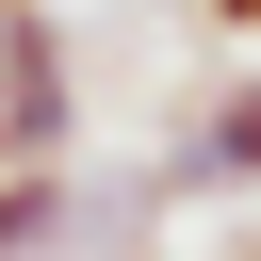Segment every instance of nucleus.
<instances>
[{
  "label": "nucleus",
  "mask_w": 261,
  "mask_h": 261,
  "mask_svg": "<svg viewBox=\"0 0 261 261\" xmlns=\"http://www.w3.org/2000/svg\"><path fill=\"white\" fill-rule=\"evenodd\" d=\"M82 147V49L49 0H0V163H65Z\"/></svg>",
  "instance_id": "nucleus-1"
},
{
  "label": "nucleus",
  "mask_w": 261,
  "mask_h": 261,
  "mask_svg": "<svg viewBox=\"0 0 261 261\" xmlns=\"http://www.w3.org/2000/svg\"><path fill=\"white\" fill-rule=\"evenodd\" d=\"M163 179H179V196H261V65L196 98V130L163 147Z\"/></svg>",
  "instance_id": "nucleus-2"
},
{
  "label": "nucleus",
  "mask_w": 261,
  "mask_h": 261,
  "mask_svg": "<svg viewBox=\"0 0 261 261\" xmlns=\"http://www.w3.org/2000/svg\"><path fill=\"white\" fill-rule=\"evenodd\" d=\"M65 228H82V179L65 163H0V261H65Z\"/></svg>",
  "instance_id": "nucleus-3"
},
{
  "label": "nucleus",
  "mask_w": 261,
  "mask_h": 261,
  "mask_svg": "<svg viewBox=\"0 0 261 261\" xmlns=\"http://www.w3.org/2000/svg\"><path fill=\"white\" fill-rule=\"evenodd\" d=\"M196 16H212V33H245V49H261V0H196Z\"/></svg>",
  "instance_id": "nucleus-4"
},
{
  "label": "nucleus",
  "mask_w": 261,
  "mask_h": 261,
  "mask_svg": "<svg viewBox=\"0 0 261 261\" xmlns=\"http://www.w3.org/2000/svg\"><path fill=\"white\" fill-rule=\"evenodd\" d=\"M245 261H261V245H245Z\"/></svg>",
  "instance_id": "nucleus-5"
}]
</instances>
